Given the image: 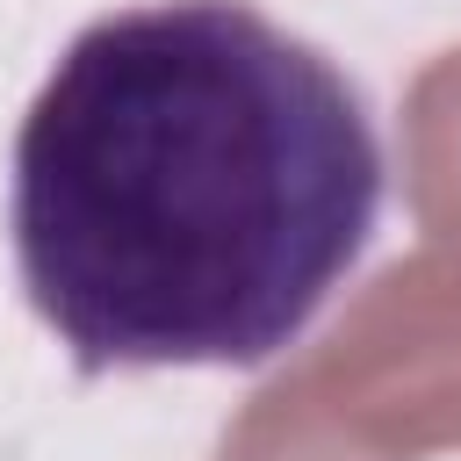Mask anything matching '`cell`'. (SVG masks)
<instances>
[{"instance_id": "obj_1", "label": "cell", "mask_w": 461, "mask_h": 461, "mask_svg": "<svg viewBox=\"0 0 461 461\" xmlns=\"http://www.w3.org/2000/svg\"><path fill=\"white\" fill-rule=\"evenodd\" d=\"M375 216L360 86L245 0L86 22L14 137V267L79 375L274 360Z\"/></svg>"}]
</instances>
